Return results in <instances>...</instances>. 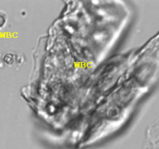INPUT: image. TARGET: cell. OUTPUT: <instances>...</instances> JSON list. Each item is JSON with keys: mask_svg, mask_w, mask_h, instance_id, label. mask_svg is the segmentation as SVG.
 Returning a JSON list of instances; mask_svg holds the SVG:
<instances>
[{"mask_svg": "<svg viewBox=\"0 0 159 149\" xmlns=\"http://www.w3.org/2000/svg\"><path fill=\"white\" fill-rule=\"evenodd\" d=\"M142 149H159V119L146 130Z\"/></svg>", "mask_w": 159, "mask_h": 149, "instance_id": "1", "label": "cell"}, {"mask_svg": "<svg viewBox=\"0 0 159 149\" xmlns=\"http://www.w3.org/2000/svg\"><path fill=\"white\" fill-rule=\"evenodd\" d=\"M6 20H7L6 14L4 12H2V11H0V29L5 26Z\"/></svg>", "mask_w": 159, "mask_h": 149, "instance_id": "2", "label": "cell"}]
</instances>
